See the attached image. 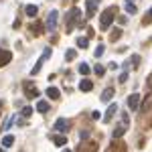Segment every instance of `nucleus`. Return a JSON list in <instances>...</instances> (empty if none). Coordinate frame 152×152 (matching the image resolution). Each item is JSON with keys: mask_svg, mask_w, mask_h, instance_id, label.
I'll use <instances>...</instances> for the list:
<instances>
[{"mask_svg": "<svg viewBox=\"0 0 152 152\" xmlns=\"http://www.w3.org/2000/svg\"><path fill=\"white\" fill-rule=\"evenodd\" d=\"M116 6H112V8H107V10L102 12V28L104 31H107L110 26H112V23H114V18H116Z\"/></svg>", "mask_w": 152, "mask_h": 152, "instance_id": "obj_1", "label": "nucleus"}, {"mask_svg": "<svg viewBox=\"0 0 152 152\" xmlns=\"http://www.w3.org/2000/svg\"><path fill=\"white\" fill-rule=\"evenodd\" d=\"M81 18V10L79 8H73V10L67 14V31H73V26H75V23Z\"/></svg>", "mask_w": 152, "mask_h": 152, "instance_id": "obj_2", "label": "nucleus"}, {"mask_svg": "<svg viewBox=\"0 0 152 152\" xmlns=\"http://www.w3.org/2000/svg\"><path fill=\"white\" fill-rule=\"evenodd\" d=\"M57 18H59V12L57 10H51V12H49L47 23H45L47 31H55V28H57Z\"/></svg>", "mask_w": 152, "mask_h": 152, "instance_id": "obj_3", "label": "nucleus"}, {"mask_svg": "<svg viewBox=\"0 0 152 152\" xmlns=\"http://www.w3.org/2000/svg\"><path fill=\"white\" fill-rule=\"evenodd\" d=\"M140 94H132L128 97V107L130 110H140Z\"/></svg>", "mask_w": 152, "mask_h": 152, "instance_id": "obj_4", "label": "nucleus"}, {"mask_svg": "<svg viewBox=\"0 0 152 152\" xmlns=\"http://www.w3.org/2000/svg\"><path fill=\"white\" fill-rule=\"evenodd\" d=\"M12 59V53L10 51H6V49H0V67H4V65H8Z\"/></svg>", "mask_w": 152, "mask_h": 152, "instance_id": "obj_5", "label": "nucleus"}, {"mask_svg": "<svg viewBox=\"0 0 152 152\" xmlns=\"http://www.w3.org/2000/svg\"><path fill=\"white\" fill-rule=\"evenodd\" d=\"M69 128L71 126H69V122H67L65 118H59L57 122H55V130H57V132H67Z\"/></svg>", "mask_w": 152, "mask_h": 152, "instance_id": "obj_6", "label": "nucleus"}, {"mask_svg": "<svg viewBox=\"0 0 152 152\" xmlns=\"http://www.w3.org/2000/svg\"><path fill=\"white\" fill-rule=\"evenodd\" d=\"M150 107H152V91H148V94L144 95V99H142L140 110H142V112H148Z\"/></svg>", "mask_w": 152, "mask_h": 152, "instance_id": "obj_7", "label": "nucleus"}, {"mask_svg": "<svg viewBox=\"0 0 152 152\" xmlns=\"http://www.w3.org/2000/svg\"><path fill=\"white\" fill-rule=\"evenodd\" d=\"M114 94H116V91H114V87H105V89H104V94H102V97H99V99H102L104 104H107V102H110V99L114 97Z\"/></svg>", "mask_w": 152, "mask_h": 152, "instance_id": "obj_8", "label": "nucleus"}, {"mask_svg": "<svg viewBox=\"0 0 152 152\" xmlns=\"http://www.w3.org/2000/svg\"><path fill=\"white\" fill-rule=\"evenodd\" d=\"M49 110H51L49 102H45V99H39V104H37V112H41V114H47Z\"/></svg>", "mask_w": 152, "mask_h": 152, "instance_id": "obj_9", "label": "nucleus"}, {"mask_svg": "<svg viewBox=\"0 0 152 152\" xmlns=\"http://www.w3.org/2000/svg\"><path fill=\"white\" fill-rule=\"evenodd\" d=\"M116 112H118V105H116V104H110V107H107V112H105V122H110L112 118L116 116Z\"/></svg>", "mask_w": 152, "mask_h": 152, "instance_id": "obj_10", "label": "nucleus"}, {"mask_svg": "<svg viewBox=\"0 0 152 152\" xmlns=\"http://www.w3.org/2000/svg\"><path fill=\"white\" fill-rule=\"evenodd\" d=\"M45 61H47V57H45V55H41L39 61H37V65L33 67V71H31V75H37V73L41 71V67H43V63H45Z\"/></svg>", "mask_w": 152, "mask_h": 152, "instance_id": "obj_11", "label": "nucleus"}, {"mask_svg": "<svg viewBox=\"0 0 152 152\" xmlns=\"http://www.w3.org/2000/svg\"><path fill=\"white\" fill-rule=\"evenodd\" d=\"M37 10H39V8H37L35 4H26V6H24V14H26V16H31V18L37 16Z\"/></svg>", "mask_w": 152, "mask_h": 152, "instance_id": "obj_12", "label": "nucleus"}, {"mask_svg": "<svg viewBox=\"0 0 152 152\" xmlns=\"http://www.w3.org/2000/svg\"><path fill=\"white\" fill-rule=\"evenodd\" d=\"M51 140H53V144H55V146H65V144H67V138H65V136H63V134H61V136H53V138H51Z\"/></svg>", "mask_w": 152, "mask_h": 152, "instance_id": "obj_13", "label": "nucleus"}, {"mask_svg": "<svg viewBox=\"0 0 152 152\" xmlns=\"http://www.w3.org/2000/svg\"><path fill=\"white\" fill-rule=\"evenodd\" d=\"M79 89H81V91H91V89H94V83L89 81V79H83V81L79 83Z\"/></svg>", "mask_w": 152, "mask_h": 152, "instance_id": "obj_14", "label": "nucleus"}, {"mask_svg": "<svg viewBox=\"0 0 152 152\" xmlns=\"http://www.w3.org/2000/svg\"><path fill=\"white\" fill-rule=\"evenodd\" d=\"M12 144H14V136L8 134V136H4V138H2V148H8V146H12Z\"/></svg>", "mask_w": 152, "mask_h": 152, "instance_id": "obj_15", "label": "nucleus"}, {"mask_svg": "<svg viewBox=\"0 0 152 152\" xmlns=\"http://www.w3.org/2000/svg\"><path fill=\"white\" fill-rule=\"evenodd\" d=\"M94 12H95V2L94 0H87V18L94 16Z\"/></svg>", "mask_w": 152, "mask_h": 152, "instance_id": "obj_16", "label": "nucleus"}, {"mask_svg": "<svg viewBox=\"0 0 152 152\" xmlns=\"http://www.w3.org/2000/svg\"><path fill=\"white\" fill-rule=\"evenodd\" d=\"M47 95L51 97V99H57V97H59V89H57V87H49V89H47Z\"/></svg>", "mask_w": 152, "mask_h": 152, "instance_id": "obj_17", "label": "nucleus"}, {"mask_svg": "<svg viewBox=\"0 0 152 152\" xmlns=\"http://www.w3.org/2000/svg\"><path fill=\"white\" fill-rule=\"evenodd\" d=\"M87 45H89V41H87L85 37H79V39H77V47L79 49H87Z\"/></svg>", "mask_w": 152, "mask_h": 152, "instance_id": "obj_18", "label": "nucleus"}, {"mask_svg": "<svg viewBox=\"0 0 152 152\" xmlns=\"http://www.w3.org/2000/svg\"><path fill=\"white\" fill-rule=\"evenodd\" d=\"M24 94H26V97H39V91H37L33 85H31V89H28V85H26V91H24Z\"/></svg>", "mask_w": 152, "mask_h": 152, "instance_id": "obj_19", "label": "nucleus"}, {"mask_svg": "<svg viewBox=\"0 0 152 152\" xmlns=\"http://www.w3.org/2000/svg\"><path fill=\"white\" fill-rule=\"evenodd\" d=\"M20 116H23V118H31V116H33V107H31V105H26V107H23Z\"/></svg>", "mask_w": 152, "mask_h": 152, "instance_id": "obj_20", "label": "nucleus"}, {"mask_svg": "<svg viewBox=\"0 0 152 152\" xmlns=\"http://www.w3.org/2000/svg\"><path fill=\"white\" fill-rule=\"evenodd\" d=\"M128 128V126H124V124H122V126H118L116 130H114V138H120V136H122V134H124V130Z\"/></svg>", "mask_w": 152, "mask_h": 152, "instance_id": "obj_21", "label": "nucleus"}, {"mask_svg": "<svg viewBox=\"0 0 152 152\" xmlns=\"http://www.w3.org/2000/svg\"><path fill=\"white\" fill-rule=\"evenodd\" d=\"M16 120H18V116H10V118H8V120H6V124H4L2 128H4V130H8V128H10V126H12V124L16 122Z\"/></svg>", "mask_w": 152, "mask_h": 152, "instance_id": "obj_22", "label": "nucleus"}, {"mask_svg": "<svg viewBox=\"0 0 152 152\" xmlns=\"http://www.w3.org/2000/svg\"><path fill=\"white\" fill-rule=\"evenodd\" d=\"M75 55H77V51H75V49H69V51L65 53V57H67V61H73V59H75Z\"/></svg>", "mask_w": 152, "mask_h": 152, "instance_id": "obj_23", "label": "nucleus"}, {"mask_svg": "<svg viewBox=\"0 0 152 152\" xmlns=\"http://www.w3.org/2000/svg\"><path fill=\"white\" fill-rule=\"evenodd\" d=\"M126 10H128V14H136V6H134V4H132V2H128V4H126Z\"/></svg>", "mask_w": 152, "mask_h": 152, "instance_id": "obj_24", "label": "nucleus"}, {"mask_svg": "<svg viewBox=\"0 0 152 152\" xmlns=\"http://www.w3.org/2000/svg\"><path fill=\"white\" fill-rule=\"evenodd\" d=\"M79 73H81V75H87V73H89V65L81 63V65H79Z\"/></svg>", "mask_w": 152, "mask_h": 152, "instance_id": "obj_25", "label": "nucleus"}, {"mask_svg": "<svg viewBox=\"0 0 152 152\" xmlns=\"http://www.w3.org/2000/svg\"><path fill=\"white\" fill-rule=\"evenodd\" d=\"M122 124H124V126H128V124H130V116L126 114V112H122Z\"/></svg>", "mask_w": 152, "mask_h": 152, "instance_id": "obj_26", "label": "nucleus"}, {"mask_svg": "<svg viewBox=\"0 0 152 152\" xmlns=\"http://www.w3.org/2000/svg\"><path fill=\"white\" fill-rule=\"evenodd\" d=\"M94 71H95V73H97V75H104L105 67H104V65H95V67H94Z\"/></svg>", "mask_w": 152, "mask_h": 152, "instance_id": "obj_27", "label": "nucleus"}, {"mask_svg": "<svg viewBox=\"0 0 152 152\" xmlns=\"http://www.w3.org/2000/svg\"><path fill=\"white\" fill-rule=\"evenodd\" d=\"M102 53H104V45H99V47L95 49V57H102Z\"/></svg>", "mask_w": 152, "mask_h": 152, "instance_id": "obj_28", "label": "nucleus"}, {"mask_svg": "<svg viewBox=\"0 0 152 152\" xmlns=\"http://www.w3.org/2000/svg\"><path fill=\"white\" fill-rule=\"evenodd\" d=\"M120 35H122V31H120V28H118V31H114V35H112V41H116Z\"/></svg>", "mask_w": 152, "mask_h": 152, "instance_id": "obj_29", "label": "nucleus"}, {"mask_svg": "<svg viewBox=\"0 0 152 152\" xmlns=\"http://www.w3.org/2000/svg\"><path fill=\"white\" fill-rule=\"evenodd\" d=\"M91 120H99V112H95V110H94V112H91Z\"/></svg>", "mask_w": 152, "mask_h": 152, "instance_id": "obj_30", "label": "nucleus"}, {"mask_svg": "<svg viewBox=\"0 0 152 152\" xmlns=\"http://www.w3.org/2000/svg\"><path fill=\"white\" fill-rule=\"evenodd\" d=\"M43 55L49 59V57H51V49H45V51H43Z\"/></svg>", "mask_w": 152, "mask_h": 152, "instance_id": "obj_31", "label": "nucleus"}, {"mask_svg": "<svg viewBox=\"0 0 152 152\" xmlns=\"http://www.w3.org/2000/svg\"><path fill=\"white\" fill-rule=\"evenodd\" d=\"M146 20H148V23H152V8H150V12H148V16H146Z\"/></svg>", "mask_w": 152, "mask_h": 152, "instance_id": "obj_32", "label": "nucleus"}, {"mask_svg": "<svg viewBox=\"0 0 152 152\" xmlns=\"http://www.w3.org/2000/svg\"><path fill=\"white\" fill-rule=\"evenodd\" d=\"M94 2H95V4H97V2H99V0H94Z\"/></svg>", "mask_w": 152, "mask_h": 152, "instance_id": "obj_33", "label": "nucleus"}, {"mask_svg": "<svg viewBox=\"0 0 152 152\" xmlns=\"http://www.w3.org/2000/svg\"><path fill=\"white\" fill-rule=\"evenodd\" d=\"M0 152H4V150H2V148H0Z\"/></svg>", "mask_w": 152, "mask_h": 152, "instance_id": "obj_34", "label": "nucleus"}, {"mask_svg": "<svg viewBox=\"0 0 152 152\" xmlns=\"http://www.w3.org/2000/svg\"><path fill=\"white\" fill-rule=\"evenodd\" d=\"M63 152H69V150H63Z\"/></svg>", "mask_w": 152, "mask_h": 152, "instance_id": "obj_35", "label": "nucleus"}, {"mask_svg": "<svg viewBox=\"0 0 152 152\" xmlns=\"http://www.w3.org/2000/svg\"><path fill=\"white\" fill-rule=\"evenodd\" d=\"M128 2H132V0H128Z\"/></svg>", "mask_w": 152, "mask_h": 152, "instance_id": "obj_36", "label": "nucleus"}]
</instances>
